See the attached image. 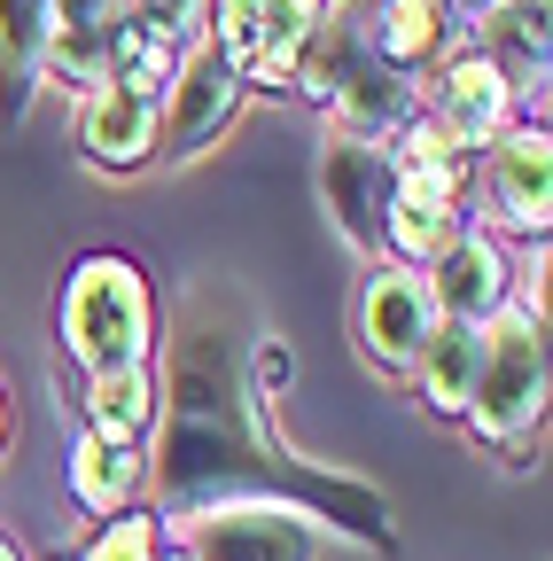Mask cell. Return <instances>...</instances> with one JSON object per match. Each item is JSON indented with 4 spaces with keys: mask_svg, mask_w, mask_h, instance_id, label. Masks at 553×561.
I'll return each instance as SVG.
<instances>
[{
    "mask_svg": "<svg viewBox=\"0 0 553 561\" xmlns=\"http://www.w3.org/2000/svg\"><path fill=\"white\" fill-rule=\"evenodd\" d=\"M468 47H483L507 70V87L522 94V117H545V0H507Z\"/></svg>",
    "mask_w": 553,
    "mask_h": 561,
    "instance_id": "9a60e30c",
    "label": "cell"
},
{
    "mask_svg": "<svg viewBox=\"0 0 553 561\" xmlns=\"http://www.w3.org/2000/svg\"><path fill=\"white\" fill-rule=\"evenodd\" d=\"M320 24L327 0H203V39L242 70L250 94H289Z\"/></svg>",
    "mask_w": 553,
    "mask_h": 561,
    "instance_id": "277c9868",
    "label": "cell"
},
{
    "mask_svg": "<svg viewBox=\"0 0 553 561\" xmlns=\"http://www.w3.org/2000/svg\"><path fill=\"white\" fill-rule=\"evenodd\" d=\"M9 445H16V413H9V390H0V460H9Z\"/></svg>",
    "mask_w": 553,
    "mask_h": 561,
    "instance_id": "d4e9b609",
    "label": "cell"
},
{
    "mask_svg": "<svg viewBox=\"0 0 553 561\" xmlns=\"http://www.w3.org/2000/svg\"><path fill=\"white\" fill-rule=\"evenodd\" d=\"M180 55H187L180 39H164V32H149V24L117 16V24H110V87H133V94L164 102V87H172Z\"/></svg>",
    "mask_w": 553,
    "mask_h": 561,
    "instance_id": "d6986e66",
    "label": "cell"
},
{
    "mask_svg": "<svg viewBox=\"0 0 553 561\" xmlns=\"http://www.w3.org/2000/svg\"><path fill=\"white\" fill-rule=\"evenodd\" d=\"M545 390H553V367H545V320L507 305L483 320V359H475V390H468V413L460 430L475 445H492L499 460L530 468V445L545 430Z\"/></svg>",
    "mask_w": 553,
    "mask_h": 561,
    "instance_id": "3957f363",
    "label": "cell"
},
{
    "mask_svg": "<svg viewBox=\"0 0 553 561\" xmlns=\"http://www.w3.org/2000/svg\"><path fill=\"white\" fill-rule=\"evenodd\" d=\"M62 359L79 375H125V367H157V289L125 250H87L62 280Z\"/></svg>",
    "mask_w": 553,
    "mask_h": 561,
    "instance_id": "7a4b0ae2",
    "label": "cell"
},
{
    "mask_svg": "<svg viewBox=\"0 0 553 561\" xmlns=\"http://www.w3.org/2000/svg\"><path fill=\"white\" fill-rule=\"evenodd\" d=\"M79 437H102V445H133V453H149V437H157V367L79 375Z\"/></svg>",
    "mask_w": 553,
    "mask_h": 561,
    "instance_id": "5bb4252c",
    "label": "cell"
},
{
    "mask_svg": "<svg viewBox=\"0 0 553 561\" xmlns=\"http://www.w3.org/2000/svg\"><path fill=\"white\" fill-rule=\"evenodd\" d=\"M117 0H55V32H110Z\"/></svg>",
    "mask_w": 553,
    "mask_h": 561,
    "instance_id": "603a6c76",
    "label": "cell"
},
{
    "mask_svg": "<svg viewBox=\"0 0 553 561\" xmlns=\"http://www.w3.org/2000/svg\"><path fill=\"white\" fill-rule=\"evenodd\" d=\"M47 32H55V0H0V125L32 117Z\"/></svg>",
    "mask_w": 553,
    "mask_h": 561,
    "instance_id": "e0dca14e",
    "label": "cell"
},
{
    "mask_svg": "<svg viewBox=\"0 0 553 561\" xmlns=\"http://www.w3.org/2000/svg\"><path fill=\"white\" fill-rule=\"evenodd\" d=\"M257 94L242 87V70L211 47V39H187L172 87H164V125H157V157L164 164H195L203 149H219V140L242 125Z\"/></svg>",
    "mask_w": 553,
    "mask_h": 561,
    "instance_id": "5b68a950",
    "label": "cell"
},
{
    "mask_svg": "<svg viewBox=\"0 0 553 561\" xmlns=\"http://www.w3.org/2000/svg\"><path fill=\"white\" fill-rule=\"evenodd\" d=\"M390 195H398L390 157H382V149H367V140L327 133V149H320V203H327L335 234L352 242L359 257H382V219H390Z\"/></svg>",
    "mask_w": 553,
    "mask_h": 561,
    "instance_id": "30bf717a",
    "label": "cell"
},
{
    "mask_svg": "<svg viewBox=\"0 0 553 561\" xmlns=\"http://www.w3.org/2000/svg\"><path fill=\"white\" fill-rule=\"evenodd\" d=\"M429 297H437L445 320H468V328H483L492 312H507V305H515V257H507V242L483 234V227H468V234L429 265Z\"/></svg>",
    "mask_w": 553,
    "mask_h": 561,
    "instance_id": "7c38bea8",
    "label": "cell"
},
{
    "mask_svg": "<svg viewBox=\"0 0 553 561\" xmlns=\"http://www.w3.org/2000/svg\"><path fill=\"white\" fill-rule=\"evenodd\" d=\"M149 483L164 491V523L211 515V507H289L304 523H335L343 538H367L375 553L398 546L390 500L359 476H335L297 460L265 430V413L227 359V335L211 312H187L172 335V367L157 375V437H149Z\"/></svg>",
    "mask_w": 553,
    "mask_h": 561,
    "instance_id": "6da1fadb",
    "label": "cell"
},
{
    "mask_svg": "<svg viewBox=\"0 0 553 561\" xmlns=\"http://www.w3.org/2000/svg\"><path fill=\"white\" fill-rule=\"evenodd\" d=\"M157 125H164V102L133 94V87H94L71 117V140H79V164L87 172H149L157 164Z\"/></svg>",
    "mask_w": 553,
    "mask_h": 561,
    "instance_id": "8fae6325",
    "label": "cell"
},
{
    "mask_svg": "<svg viewBox=\"0 0 553 561\" xmlns=\"http://www.w3.org/2000/svg\"><path fill=\"white\" fill-rule=\"evenodd\" d=\"M79 561H164V523L149 507L110 515V523H94V538L79 546Z\"/></svg>",
    "mask_w": 553,
    "mask_h": 561,
    "instance_id": "ffe728a7",
    "label": "cell"
},
{
    "mask_svg": "<svg viewBox=\"0 0 553 561\" xmlns=\"http://www.w3.org/2000/svg\"><path fill=\"white\" fill-rule=\"evenodd\" d=\"M164 523V515H157ZM164 546L187 561H320V530L289 507H211L164 523Z\"/></svg>",
    "mask_w": 553,
    "mask_h": 561,
    "instance_id": "9c48e42d",
    "label": "cell"
},
{
    "mask_svg": "<svg viewBox=\"0 0 553 561\" xmlns=\"http://www.w3.org/2000/svg\"><path fill=\"white\" fill-rule=\"evenodd\" d=\"M352 24H359L367 55H375L382 70H398V79H413V87H422L429 70L460 47V32L445 24L437 0H367V9H359Z\"/></svg>",
    "mask_w": 553,
    "mask_h": 561,
    "instance_id": "4fadbf2b",
    "label": "cell"
},
{
    "mask_svg": "<svg viewBox=\"0 0 553 561\" xmlns=\"http://www.w3.org/2000/svg\"><path fill=\"white\" fill-rule=\"evenodd\" d=\"M437 9H445V24H452V32H468V39H475L483 24L507 9V0H437Z\"/></svg>",
    "mask_w": 553,
    "mask_h": 561,
    "instance_id": "cb8c5ba5",
    "label": "cell"
},
{
    "mask_svg": "<svg viewBox=\"0 0 553 561\" xmlns=\"http://www.w3.org/2000/svg\"><path fill=\"white\" fill-rule=\"evenodd\" d=\"M422 110L460 140L468 157H483L507 125H522V94L507 87V70L483 55V47H468V39L429 70V79H422Z\"/></svg>",
    "mask_w": 553,
    "mask_h": 561,
    "instance_id": "ba28073f",
    "label": "cell"
},
{
    "mask_svg": "<svg viewBox=\"0 0 553 561\" xmlns=\"http://www.w3.org/2000/svg\"><path fill=\"white\" fill-rule=\"evenodd\" d=\"M483 210H492V227L515 234L522 250L545 242V227H553V133H545V117L507 125L492 149H483Z\"/></svg>",
    "mask_w": 553,
    "mask_h": 561,
    "instance_id": "8992f818",
    "label": "cell"
},
{
    "mask_svg": "<svg viewBox=\"0 0 553 561\" xmlns=\"http://www.w3.org/2000/svg\"><path fill=\"white\" fill-rule=\"evenodd\" d=\"M352 328H359V351H367V359L405 382L413 359L429 351V335L445 328V312H437V297H429V273H413V265H367Z\"/></svg>",
    "mask_w": 553,
    "mask_h": 561,
    "instance_id": "52a82bcc",
    "label": "cell"
},
{
    "mask_svg": "<svg viewBox=\"0 0 553 561\" xmlns=\"http://www.w3.org/2000/svg\"><path fill=\"white\" fill-rule=\"evenodd\" d=\"M117 16H133V24H149V32H164V39H203V0H117Z\"/></svg>",
    "mask_w": 553,
    "mask_h": 561,
    "instance_id": "44dd1931",
    "label": "cell"
},
{
    "mask_svg": "<svg viewBox=\"0 0 553 561\" xmlns=\"http://www.w3.org/2000/svg\"><path fill=\"white\" fill-rule=\"evenodd\" d=\"M62 476H71V500H79L94 523H110V515H133V507H141V491H149V453L79 437L71 460H62Z\"/></svg>",
    "mask_w": 553,
    "mask_h": 561,
    "instance_id": "2e32d148",
    "label": "cell"
},
{
    "mask_svg": "<svg viewBox=\"0 0 553 561\" xmlns=\"http://www.w3.org/2000/svg\"><path fill=\"white\" fill-rule=\"evenodd\" d=\"M164 561H187V553H180V546H164Z\"/></svg>",
    "mask_w": 553,
    "mask_h": 561,
    "instance_id": "4316f807",
    "label": "cell"
},
{
    "mask_svg": "<svg viewBox=\"0 0 553 561\" xmlns=\"http://www.w3.org/2000/svg\"><path fill=\"white\" fill-rule=\"evenodd\" d=\"M475 359H483V328H468V320H445L437 335H429V351L413 359V398H422L437 421H460L468 413V390H475Z\"/></svg>",
    "mask_w": 553,
    "mask_h": 561,
    "instance_id": "ac0fdd59",
    "label": "cell"
},
{
    "mask_svg": "<svg viewBox=\"0 0 553 561\" xmlns=\"http://www.w3.org/2000/svg\"><path fill=\"white\" fill-rule=\"evenodd\" d=\"M242 382H250V398H257V413H265L273 398H281V390L297 382L289 343H281V335H257V343H250V375H242Z\"/></svg>",
    "mask_w": 553,
    "mask_h": 561,
    "instance_id": "7402d4cb",
    "label": "cell"
},
{
    "mask_svg": "<svg viewBox=\"0 0 553 561\" xmlns=\"http://www.w3.org/2000/svg\"><path fill=\"white\" fill-rule=\"evenodd\" d=\"M0 561H24V553H16V538H0Z\"/></svg>",
    "mask_w": 553,
    "mask_h": 561,
    "instance_id": "484cf974",
    "label": "cell"
}]
</instances>
